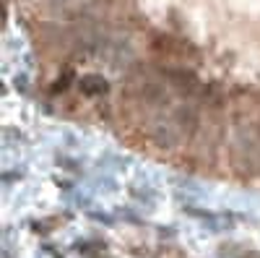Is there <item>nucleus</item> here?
Listing matches in <instances>:
<instances>
[{
  "label": "nucleus",
  "instance_id": "obj_1",
  "mask_svg": "<svg viewBox=\"0 0 260 258\" xmlns=\"http://www.w3.org/2000/svg\"><path fill=\"white\" fill-rule=\"evenodd\" d=\"M81 86H83V92H86V94H94V92H104V81H102L99 76H86V78L81 81Z\"/></svg>",
  "mask_w": 260,
  "mask_h": 258
}]
</instances>
